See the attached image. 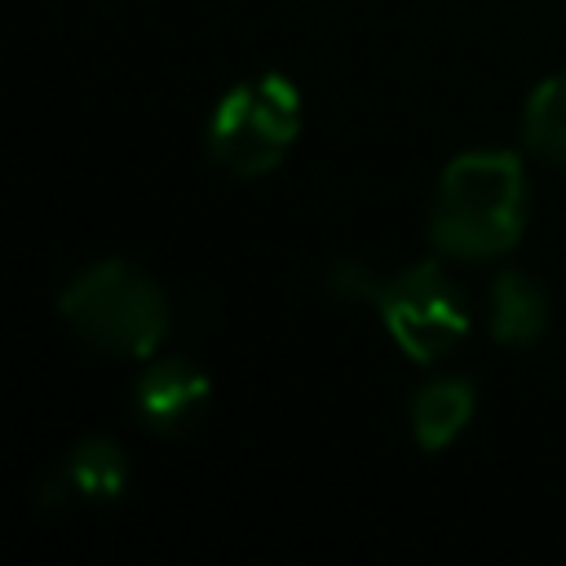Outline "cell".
<instances>
[{
	"instance_id": "cell-1",
	"label": "cell",
	"mask_w": 566,
	"mask_h": 566,
	"mask_svg": "<svg viewBox=\"0 0 566 566\" xmlns=\"http://www.w3.org/2000/svg\"><path fill=\"white\" fill-rule=\"evenodd\" d=\"M526 230V172L509 150L455 155L429 199V239L455 261H495Z\"/></svg>"
},
{
	"instance_id": "cell-2",
	"label": "cell",
	"mask_w": 566,
	"mask_h": 566,
	"mask_svg": "<svg viewBox=\"0 0 566 566\" xmlns=\"http://www.w3.org/2000/svg\"><path fill=\"white\" fill-rule=\"evenodd\" d=\"M57 314L80 340L115 358H155L172 327L168 292L128 261L84 265L62 287Z\"/></svg>"
},
{
	"instance_id": "cell-4",
	"label": "cell",
	"mask_w": 566,
	"mask_h": 566,
	"mask_svg": "<svg viewBox=\"0 0 566 566\" xmlns=\"http://www.w3.org/2000/svg\"><path fill=\"white\" fill-rule=\"evenodd\" d=\"M380 323L411 363H438L469 332V305L460 283L438 261L402 265L380 283Z\"/></svg>"
},
{
	"instance_id": "cell-6",
	"label": "cell",
	"mask_w": 566,
	"mask_h": 566,
	"mask_svg": "<svg viewBox=\"0 0 566 566\" xmlns=\"http://www.w3.org/2000/svg\"><path fill=\"white\" fill-rule=\"evenodd\" d=\"M128 486V455L115 438L88 433L80 438L62 464L44 478L40 486V504H111L119 500Z\"/></svg>"
},
{
	"instance_id": "cell-8",
	"label": "cell",
	"mask_w": 566,
	"mask_h": 566,
	"mask_svg": "<svg viewBox=\"0 0 566 566\" xmlns=\"http://www.w3.org/2000/svg\"><path fill=\"white\" fill-rule=\"evenodd\" d=\"M491 336L500 345H535L544 332H548V318H553V305H548V292L535 274L526 270H500L495 283H491Z\"/></svg>"
},
{
	"instance_id": "cell-10",
	"label": "cell",
	"mask_w": 566,
	"mask_h": 566,
	"mask_svg": "<svg viewBox=\"0 0 566 566\" xmlns=\"http://www.w3.org/2000/svg\"><path fill=\"white\" fill-rule=\"evenodd\" d=\"M380 283L385 279H376L363 261H340L332 274H327V292H336V296H349V301H376L380 296Z\"/></svg>"
},
{
	"instance_id": "cell-5",
	"label": "cell",
	"mask_w": 566,
	"mask_h": 566,
	"mask_svg": "<svg viewBox=\"0 0 566 566\" xmlns=\"http://www.w3.org/2000/svg\"><path fill=\"white\" fill-rule=\"evenodd\" d=\"M208 394H212V385L199 363H190L181 354H155V358H146L142 376L133 385V416L150 433L168 438V433L190 429L203 416Z\"/></svg>"
},
{
	"instance_id": "cell-9",
	"label": "cell",
	"mask_w": 566,
	"mask_h": 566,
	"mask_svg": "<svg viewBox=\"0 0 566 566\" xmlns=\"http://www.w3.org/2000/svg\"><path fill=\"white\" fill-rule=\"evenodd\" d=\"M522 146L553 164L566 168V71L548 75L522 106Z\"/></svg>"
},
{
	"instance_id": "cell-7",
	"label": "cell",
	"mask_w": 566,
	"mask_h": 566,
	"mask_svg": "<svg viewBox=\"0 0 566 566\" xmlns=\"http://www.w3.org/2000/svg\"><path fill=\"white\" fill-rule=\"evenodd\" d=\"M473 407H478V394L464 376H438V380L420 385L407 402V424H411L416 447H424V451L451 447L469 429Z\"/></svg>"
},
{
	"instance_id": "cell-3",
	"label": "cell",
	"mask_w": 566,
	"mask_h": 566,
	"mask_svg": "<svg viewBox=\"0 0 566 566\" xmlns=\"http://www.w3.org/2000/svg\"><path fill=\"white\" fill-rule=\"evenodd\" d=\"M301 133V93L287 75L261 71L221 93L208 119V155L230 177H265Z\"/></svg>"
}]
</instances>
